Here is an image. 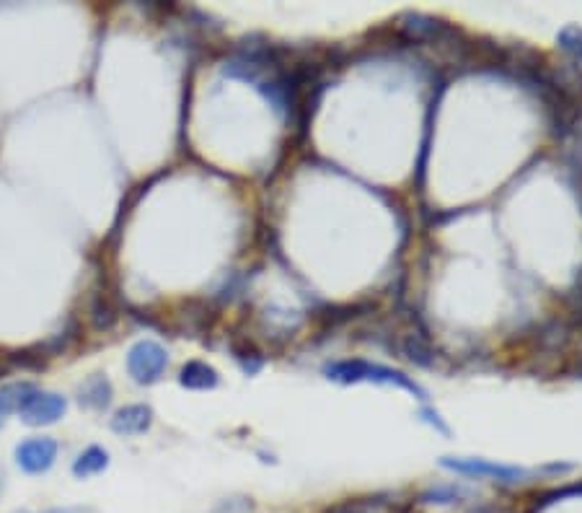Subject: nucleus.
<instances>
[{
    "label": "nucleus",
    "instance_id": "nucleus-1",
    "mask_svg": "<svg viewBox=\"0 0 582 513\" xmlns=\"http://www.w3.org/2000/svg\"><path fill=\"white\" fill-rule=\"evenodd\" d=\"M324 376L337 384H357V381H373V384H391L404 392L414 394L417 399L427 402V389L420 387L412 376L396 368L381 366V363H370L363 358H347V361H334L324 366Z\"/></svg>",
    "mask_w": 582,
    "mask_h": 513
},
{
    "label": "nucleus",
    "instance_id": "nucleus-2",
    "mask_svg": "<svg viewBox=\"0 0 582 513\" xmlns=\"http://www.w3.org/2000/svg\"><path fill=\"white\" fill-rule=\"evenodd\" d=\"M440 467L451 469L456 475L492 480L497 485H523V482L539 475V469H526L518 467V464H497L489 462V459H476V456H443Z\"/></svg>",
    "mask_w": 582,
    "mask_h": 513
},
{
    "label": "nucleus",
    "instance_id": "nucleus-3",
    "mask_svg": "<svg viewBox=\"0 0 582 513\" xmlns=\"http://www.w3.org/2000/svg\"><path fill=\"white\" fill-rule=\"evenodd\" d=\"M169 366V353L156 340L135 342L127 353V371L138 384H156Z\"/></svg>",
    "mask_w": 582,
    "mask_h": 513
},
{
    "label": "nucleus",
    "instance_id": "nucleus-4",
    "mask_svg": "<svg viewBox=\"0 0 582 513\" xmlns=\"http://www.w3.org/2000/svg\"><path fill=\"white\" fill-rule=\"evenodd\" d=\"M57 451H60V446H57L55 438H26L16 449V464L24 469L26 475H42L55 464Z\"/></svg>",
    "mask_w": 582,
    "mask_h": 513
},
{
    "label": "nucleus",
    "instance_id": "nucleus-5",
    "mask_svg": "<svg viewBox=\"0 0 582 513\" xmlns=\"http://www.w3.org/2000/svg\"><path fill=\"white\" fill-rule=\"evenodd\" d=\"M65 410H68V402H65L63 394L55 392H37L26 399V405L21 407L19 415L26 425H52L63 418Z\"/></svg>",
    "mask_w": 582,
    "mask_h": 513
},
{
    "label": "nucleus",
    "instance_id": "nucleus-6",
    "mask_svg": "<svg viewBox=\"0 0 582 513\" xmlns=\"http://www.w3.org/2000/svg\"><path fill=\"white\" fill-rule=\"evenodd\" d=\"M151 425L153 410L148 405H127L114 412L112 418V431L119 436H140V433L151 431Z\"/></svg>",
    "mask_w": 582,
    "mask_h": 513
},
{
    "label": "nucleus",
    "instance_id": "nucleus-7",
    "mask_svg": "<svg viewBox=\"0 0 582 513\" xmlns=\"http://www.w3.org/2000/svg\"><path fill=\"white\" fill-rule=\"evenodd\" d=\"M218 371L213 366H207L202 361H189L184 363L182 371H179V384L184 389H192V392H207V389L218 387Z\"/></svg>",
    "mask_w": 582,
    "mask_h": 513
},
{
    "label": "nucleus",
    "instance_id": "nucleus-8",
    "mask_svg": "<svg viewBox=\"0 0 582 513\" xmlns=\"http://www.w3.org/2000/svg\"><path fill=\"white\" fill-rule=\"evenodd\" d=\"M81 405L91 407V410H104V407L112 402V384H109L107 376L94 374L91 379H86L81 384Z\"/></svg>",
    "mask_w": 582,
    "mask_h": 513
},
{
    "label": "nucleus",
    "instance_id": "nucleus-9",
    "mask_svg": "<svg viewBox=\"0 0 582 513\" xmlns=\"http://www.w3.org/2000/svg\"><path fill=\"white\" fill-rule=\"evenodd\" d=\"M109 467V451L101 449V446H88L86 451L78 454V459L73 462V475L86 480L91 475H99Z\"/></svg>",
    "mask_w": 582,
    "mask_h": 513
},
{
    "label": "nucleus",
    "instance_id": "nucleus-10",
    "mask_svg": "<svg viewBox=\"0 0 582 513\" xmlns=\"http://www.w3.org/2000/svg\"><path fill=\"white\" fill-rule=\"evenodd\" d=\"M37 392L32 381H13L0 389V415H8V412H19L26 405V399Z\"/></svg>",
    "mask_w": 582,
    "mask_h": 513
},
{
    "label": "nucleus",
    "instance_id": "nucleus-11",
    "mask_svg": "<svg viewBox=\"0 0 582 513\" xmlns=\"http://www.w3.org/2000/svg\"><path fill=\"white\" fill-rule=\"evenodd\" d=\"M461 498H464V490L456 485H430L420 493V501L430 506H453V503H461Z\"/></svg>",
    "mask_w": 582,
    "mask_h": 513
},
{
    "label": "nucleus",
    "instance_id": "nucleus-12",
    "mask_svg": "<svg viewBox=\"0 0 582 513\" xmlns=\"http://www.w3.org/2000/svg\"><path fill=\"white\" fill-rule=\"evenodd\" d=\"M404 355H407L414 366L430 368L432 363H435V353H432L430 342H427L422 335H412L404 340Z\"/></svg>",
    "mask_w": 582,
    "mask_h": 513
},
{
    "label": "nucleus",
    "instance_id": "nucleus-13",
    "mask_svg": "<svg viewBox=\"0 0 582 513\" xmlns=\"http://www.w3.org/2000/svg\"><path fill=\"white\" fill-rule=\"evenodd\" d=\"M557 47L562 52H567V55L575 60V65H582V29L580 26H575V24L564 26L562 32L557 34Z\"/></svg>",
    "mask_w": 582,
    "mask_h": 513
},
{
    "label": "nucleus",
    "instance_id": "nucleus-14",
    "mask_svg": "<svg viewBox=\"0 0 582 513\" xmlns=\"http://www.w3.org/2000/svg\"><path fill=\"white\" fill-rule=\"evenodd\" d=\"M420 418L425 420L427 425H432V428H435V431H438V433H443V436H451V428H448V425L443 423V418H440L438 412L432 410V407H427V405L422 407V410H420Z\"/></svg>",
    "mask_w": 582,
    "mask_h": 513
},
{
    "label": "nucleus",
    "instance_id": "nucleus-15",
    "mask_svg": "<svg viewBox=\"0 0 582 513\" xmlns=\"http://www.w3.org/2000/svg\"><path fill=\"white\" fill-rule=\"evenodd\" d=\"M21 513H32V511H21ZM42 513H96V511L86 506H60V508H47V511H42Z\"/></svg>",
    "mask_w": 582,
    "mask_h": 513
},
{
    "label": "nucleus",
    "instance_id": "nucleus-16",
    "mask_svg": "<svg viewBox=\"0 0 582 513\" xmlns=\"http://www.w3.org/2000/svg\"><path fill=\"white\" fill-rule=\"evenodd\" d=\"M0 490H3V477H0Z\"/></svg>",
    "mask_w": 582,
    "mask_h": 513
},
{
    "label": "nucleus",
    "instance_id": "nucleus-17",
    "mask_svg": "<svg viewBox=\"0 0 582 513\" xmlns=\"http://www.w3.org/2000/svg\"><path fill=\"white\" fill-rule=\"evenodd\" d=\"M0 425H3V415H0Z\"/></svg>",
    "mask_w": 582,
    "mask_h": 513
}]
</instances>
